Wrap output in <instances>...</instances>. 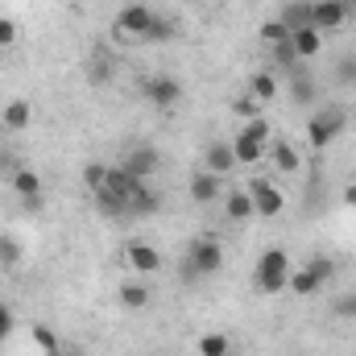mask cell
I'll return each instance as SVG.
<instances>
[{"instance_id":"6da1fadb","label":"cell","mask_w":356,"mask_h":356,"mask_svg":"<svg viewBox=\"0 0 356 356\" xmlns=\"http://www.w3.org/2000/svg\"><path fill=\"white\" fill-rule=\"evenodd\" d=\"M253 286L261 294H282L290 286V257L286 249H266L257 257V269H253Z\"/></svg>"},{"instance_id":"7a4b0ae2","label":"cell","mask_w":356,"mask_h":356,"mask_svg":"<svg viewBox=\"0 0 356 356\" xmlns=\"http://www.w3.org/2000/svg\"><path fill=\"white\" fill-rule=\"evenodd\" d=\"M344 129H348V112L344 108H319L307 120V141H311V149H327L336 137H344Z\"/></svg>"},{"instance_id":"3957f363","label":"cell","mask_w":356,"mask_h":356,"mask_svg":"<svg viewBox=\"0 0 356 356\" xmlns=\"http://www.w3.org/2000/svg\"><path fill=\"white\" fill-rule=\"evenodd\" d=\"M332 277H336V261L323 257V253H315L302 269H290V286H286V290H294V294L307 298V294H319Z\"/></svg>"},{"instance_id":"277c9868","label":"cell","mask_w":356,"mask_h":356,"mask_svg":"<svg viewBox=\"0 0 356 356\" xmlns=\"http://www.w3.org/2000/svg\"><path fill=\"white\" fill-rule=\"evenodd\" d=\"M186 261L199 269V277H216L224 269V245L216 236H195L186 245Z\"/></svg>"},{"instance_id":"5b68a950","label":"cell","mask_w":356,"mask_h":356,"mask_svg":"<svg viewBox=\"0 0 356 356\" xmlns=\"http://www.w3.org/2000/svg\"><path fill=\"white\" fill-rule=\"evenodd\" d=\"M120 166H124L133 178L149 182V178L162 170V149H158V145H149V141H141V145H133V149L120 158Z\"/></svg>"},{"instance_id":"8992f818","label":"cell","mask_w":356,"mask_h":356,"mask_svg":"<svg viewBox=\"0 0 356 356\" xmlns=\"http://www.w3.org/2000/svg\"><path fill=\"white\" fill-rule=\"evenodd\" d=\"M141 95H145V104H154L158 112H166V108H175L178 99H182V83H178L175 75H149V79H141Z\"/></svg>"},{"instance_id":"52a82bcc","label":"cell","mask_w":356,"mask_h":356,"mask_svg":"<svg viewBox=\"0 0 356 356\" xmlns=\"http://www.w3.org/2000/svg\"><path fill=\"white\" fill-rule=\"evenodd\" d=\"M249 195H253V216H261V220H277L286 211V195L269 178H253L249 182Z\"/></svg>"},{"instance_id":"ba28073f","label":"cell","mask_w":356,"mask_h":356,"mask_svg":"<svg viewBox=\"0 0 356 356\" xmlns=\"http://www.w3.org/2000/svg\"><path fill=\"white\" fill-rule=\"evenodd\" d=\"M154 21H158V13H154V8H145V4H124V8L116 13V29H120V33H129V38H137V42H145V38H149Z\"/></svg>"},{"instance_id":"9c48e42d","label":"cell","mask_w":356,"mask_h":356,"mask_svg":"<svg viewBox=\"0 0 356 356\" xmlns=\"http://www.w3.org/2000/svg\"><path fill=\"white\" fill-rule=\"evenodd\" d=\"M353 17V8L344 0H311V25L319 33H332V29H344V21Z\"/></svg>"},{"instance_id":"30bf717a","label":"cell","mask_w":356,"mask_h":356,"mask_svg":"<svg viewBox=\"0 0 356 356\" xmlns=\"http://www.w3.org/2000/svg\"><path fill=\"white\" fill-rule=\"evenodd\" d=\"M124 261H129V269H133L137 277H154V273L162 269V253H158L154 245H145V241H129V245H124Z\"/></svg>"},{"instance_id":"8fae6325","label":"cell","mask_w":356,"mask_h":356,"mask_svg":"<svg viewBox=\"0 0 356 356\" xmlns=\"http://www.w3.org/2000/svg\"><path fill=\"white\" fill-rule=\"evenodd\" d=\"M186 191H191V199H195V203L211 207V203H220V199H224V178L211 175V170H195V175L186 178Z\"/></svg>"},{"instance_id":"7c38bea8","label":"cell","mask_w":356,"mask_h":356,"mask_svg":"<svg viewBox=\"0 0 356 356\" xmlns=\"http://www.w3.org/2000/svg\"><path fill=\"white\" fill-rule=\"evenodd\" d=\"M203 170H211V175L228 178L236 170V154H232V141H211L207 149H203Z\"/></svg>"},{"instance_id":"4fadbf2b","label":"cell","mask_w":356,"mask_h":356,"mask_svg":"<svg viewBox=\"0 0 356 356\" xmlns=\"http://www.w3.org/2000/svg\"><path fill=\"white\" fill-rule=\"evenodd\" d=\"M269 162H273V170L277 175H298V166H302V158H298V149L286 141V137H277V141H269L266 145Z\"/></svg>"},{"instance_id":"5bb4252c","label":"cell","mask_w":356,"mask_h":356,"mask_svg":"<svg viewBox=\"0 0 356 356\" xmlns=\"http://www.w3.org/2000/svg\"><path fill=\"white\" fill-rule=\"evenodd\" d=\"M253 216V195H249V186H232L228 195H224V220L228 224H245Z\"/></svg>"},{"instance_id":"9a60e30c","label":"cell","mask_w":356,"mask_h":356,"mask_svg":"<svg viewBox=\"0 0 356 356\" xmlns=\"http://www.w3.org/2000/svg\"><path fill=\"white\" fill-rule=\"evenodd\" d=\"M149 302H154V290H149L145 277H133V282L120 286V307H124V311H145Z\"/></svg>"},{"instance_id":"2e32d148","label":"cell","mask_w":356,"mask_h":356,"mask_svg":"<svg viewBox=\"0 0 356 356\" xmlns=\"http://www.w3.org/2000/svg\"><path fill=\"white\" fill-rule=\"evenodd\" d=\"M129 211H133V216H158V211H162V195H158L149 182H137V191L129 195Z\"/></svg>"},{"instance_id":"e0dca14e","label":"cell","mask_w":356,"mask_h":356,"mask_svg":"<svg viewBox=\"0 0 356 356\" xmlns=\"http://www.w3.org/2000/svg\"><path fill=\"white\" fill-rule=\"evenodd\" d=\"M8 186H13L17 199H38V195H42V175L29 170V166H17V170L8 175Z\"/></svg>"},{"instance_id":"ac0fdd59","label":"cell","mask_w":356,"mask_h":356,"mask_svg":"<svg viewBox=\"0 0 356 356\" xmlns=\"http://www.w3.org/2000/svg\"><path fill=\"white\" fill-rule=\"evenodd\" d=\"M277 83H282V79H277V71H253V75H249V95H253V99H257V104H269V99H277Z\"/></svg>"},{"instance_id":"d6986e66","label":"cell","mask_w":356,"mask_h":356,"mask_svg":"<svg viewBox=\"0 0 356 356\" xmlns=\"http://www.w3.org/2000/svg\"><path fill=\"white\" fill-rule=\"evenodd\" d=\"M290 46H294V54H298V58H315V54L323 50V33H319L315 25L294 29V33H290Z\"/></svg>"},{"instance_id":"ffe728a7","label":"cell","mask_w":356,"mask_h":356,"mask_svg":"<svg viewBox=\"0 0 356 356\" xmlns=\"http://www.w3.org/2000/svg\"><path fill=\"white\" fill-rule=\"evenodd\" d=\"M29 116H33L29 99H8V104H4V112H0V124H4L8 133H21V129L29 124Z\"/></svg>"},{"instance_id":"44dd1931","label":"cell","mask_w":356,"mask_h":356,"mask_svg":"<svg viewBox=\"0 0 356 356\" xmlns=\"http://www.w3.org/2000/svg\"><path fill=\"white\" fill-rule=\"evenodd\" d=\"M95 207H99V216H108V220H124V216H133L129 211V199L124 195H116V191H95Z\"/></svg>"},{"instance_id":"7402d4cb","label":"cell","mask_w":356,"mask_h":356,"mask_svg":"<svg viewBox=\"0 0 356 356\" xmlns=\"http://www.w3.org/2000/svg\"><path fill=\"white\" fill-rule=\"evenodd\" d=\"M277 17L286 21L290 33H294V29H307V25H311V0H290V4H282Z\"/></svg>"},{"instance_id":"603a6c76","label":"cell","mask_w":356,"mask_h":356,"mask_svg":"<svg viewBox=\"0 0 356 356\" xmlns=\"http://www.w3.org/2000/svg\"><path fill=\"white\" fill-rule=\"evenodd\" d=\"M269 63H273L269 71H282V75H290V71H294L302 58L294 54V46H290V42H277V46H269Z\"/></svg>"},{"instance_id":"cb8c5ba5","label":"cell","mask_w":356,"mask_h":356,"mask_svg":"<svg viewBox=\"0 0 356 356\" xmlns=\"http://www.w3.org/2000/svg\"><path fill=\"white\" fill-rule=\"evenodd\" d=\"M236 137H245V141H253V145H269L273 141V129H269L266 116H253V120H241V133Z\"/></svg>"},{"instance_id":"d4e9b609","label":"cell","mask_w":356,"mask_h":356,"mask_svg":"<svg viewBox=\"0 0 356 356\" xmlns=\"http://www.w3.org/2000/svg\"><path fill=\"white\" fill-rule=\"evenodd\" d=\"M286 83H290V95H294V104H315L319 88H315V83H311V79H307V75H302L298 67H294V71L286 75Z\"/></svg>"},{"instance_id":"484cf974","label":"cell","mask_w":356,"mask_h":356,"mask_svg":"<svg viewBox=\"0 0 356 356\" xmlns=\"http://www.w3.org/2000/svg\"><path fill=\"white\" fill-rule=\"evenodd\" d=\"M112 75H116V63H112V54H108V50H95V58L88 63V79L99 88V83H108Z\"/></svg>"},{"instance_id":"4316f807","label":"cell","mask_w":356,"mask_h":356,"mask_svg":"<svg viewBox=\"0 0 356 356\" xmlns=\"http://www.w3.org/2000/svg\"><path fill=\"white\" fill-rule=\"evenodd\" d=\"M232 154H236V166H257L266 158V145H253L245 137H232Z\"/></svg>"},{"instance_id":"83f0119b","label":"cell","mask_w":356,"mask_h":356,"mask_svg":"<svg viewBox=\"0 0 356 356\" xmlns=\"http://www.w3.org/2000/svg\"><path fill=\"white\" fill-rule=\"evenodd\" d=\"M232 353V340L224 336V332H207V336H199V356H228Z\"/></svg>"},{"instance_id":"f1b7e54d","label":"cell","mask_w":356,"mask_h":356,"mask_svg":"<svg viewBox=\"0 0 356 356\" xmlns=\"http://www.w3.org/2000/svg\"><path fill=\"white\" fill-rule=\"evenodd\" d=\"M336 83L356 91V54H340L336 58Z\"/></svg>"},{"instance_id":"f546056e","label":"cell","mask_w":356,"mask_h":356,"mask_svg":"<svg viewBox=\"0 0 356 356\" xmlns=\"http://www.w3.org/2000/svg\"><path fill=\"white\" fill-rule=\"evenodd\" d=\"M261 42H266V46L290 42V29H286V21H282V17H269L266 25H261Z\"/></svg>"},{"instance_id":"4dcf8cb0","label":"cell","mask_w":356,"mask_h":356,"mask_svg":"<svg viewBox=\"0 0 356 356\" xmlns=\"http://www.w3.org/2000/svg\"><path fill=\"white\" fill-rule=\"evenodd\" d=\"M0 266L4 269H13V266H21V241L17 236H0Z\"/></svg>"},{"instance_id":"1f68e13d","label":"cell","mask_w":356,"mask_h":356,"mask_svg":"<svg viewBox=\"0 0 356 356\" xmlns=\"http://www.w3.org/2000/svg\"><path fill=\"white\" fill-rule=\"evenodd\" d=\"M33 344H38V348H42L46 356H58V353H63V344H58V336H54V332H50L46 323H38V327H33Z\"/></svg>"},{"instance_id":"d6a6232c","label":"cell","mask_w":356,"mask_h":356,"mask_svg":"<svg viewBox=\"0 0 356 356\" xmlns=\"http://www.w3.org/2000/svg\"><path fill=\"white\" fill-rule=\"evenodd\" d=\"M104 182H108V166L104 162H88L83 166V186L95 195V191H104Z\"/></svg>"},{"instance_id":"836d02e7","label":"cell","mask_w":356,"mask_h":356,"mask_svg":"<svg viewBox=\"0 0 356 356\" xmlns=\"http://www.w3.org/2000/svg\"><path fill=\"white\" fill-rule=\"evenodd\" d=\"M178 33V25L175 21H166L162 13H158V21H154V29H149V38H145V46H158V42H170Z\"/></svg>"},{"instance_id":"e575fe53","label":"cell","mask_w":356,"mask_h":356,"mask_svg":"<svg viewBox=\"0 0 356 356\" xmlns=\"http://www.w3.org/2000/svg\"><path fill=\"white\" fill-rule=\"evenodd\" d=\"M332 315H336V319H356V290H344V294L332 302Z\"/></svg>"},{"instance_id":"d590c367","label":"cell","mask_w":356,"mask_h":356,"mask_svg":"<svg viewBox=\"0 0 356 356\" xmlns=\"http://www.w3.org/2000/svg\"><path fill=\"white\" fill-rule=\"evenodd\" d=\"M232 112H236L241 120H253V116H261V104H257L253 95H241V99L232 104Z\"/></svg>"},{"instance_id":"8d00e7d4","label":"cell","mask_w":356,"mask_h":356,"mask_svg":"<svg viewBox=\"0 0 356 356\" xmlns=\"http://www.w3.org/2000/svg\"><path fill=\"white\" fill-rule=\"evenodd\" d=\"M13 327H17V319H13V307H8V302H0V344L13 336Z\"/></svg>"},{"instance_id":"74e56055","label":"cell","mask_w":356,"mask_h":356,"mask_svg":"<svg viewBox=\"0 0 356 356\" xmlns=\"http://www.w3.org/2000/svg\"><path fill=\"white\" fill-rule=\"evenodd\" d=\"M17 42V25H13V17H0V50H8Z\"/></svg>"},{"instance_id":"f35d334b","label":"cell","mask_w":356,"mask_h":356,"mask_svg":"<svg viewBox=\"0 0 356 356\" xmlns=\"http://www.w3.org/2000/svg\"><path fill=\"white\" fill-rule=\"evenodd\" d=\"M178 277H182V282H186V286H195V282H203V277H199V269L191 266V261H186V257H182V266H178Z\"/></svg>"},{"instance_id":"ab89813d","label":"cell","mask_w":356,"mask_h":356,"mask_svg":"<svg viewBox=\"0 0 356 356\" xmlns=\"http://www.w3.org/2000/svg\"><path fill=\"white\" fill-rule=\"evenodd\" d=\"M13 170H17V158H13V154H4V149H0V175L8 178V175H13Z\"/></svg>"},{"instance_id":"60d3db41","label":"cell","mask_w":356,"mask_h":356,"mask_svg":"<svg viewBox=\"0 0 356 356\" xmlns=\"http://www.w3.org/2000/svg\"><path fill=\"white\" fill-rule=\"evenodd\" d=\"M344 207H353V211H356V182L344 186Z\"/></svg>"},{"instance_id":"b9f144b4","label":"cell","mask_w":356,"mask_h":356,"mask_svg":"<svg viewBox=\"0 0 356 356\" xmlns=\"http://www.w3.org/2000/svg\"><path fill=\"white\" fill-rule=\"evenodd\" d=\"M58 356H83V353H79V348H63Z\"/></svg>"},{"instance_id":"7bdbcfd3","label":"cell","mask_w":356,"mask_h":356,"mask_svg":"<svg viewBox=\"0 0 356 356\" xmlns=\"http://www.w3.org/2000/svg\"><path fill=\"white\" fill-rule=\"evenodd\" d=\"M344 4H348V8H353V13H356V0H344Z\"/></svg>"}]
</instances>
